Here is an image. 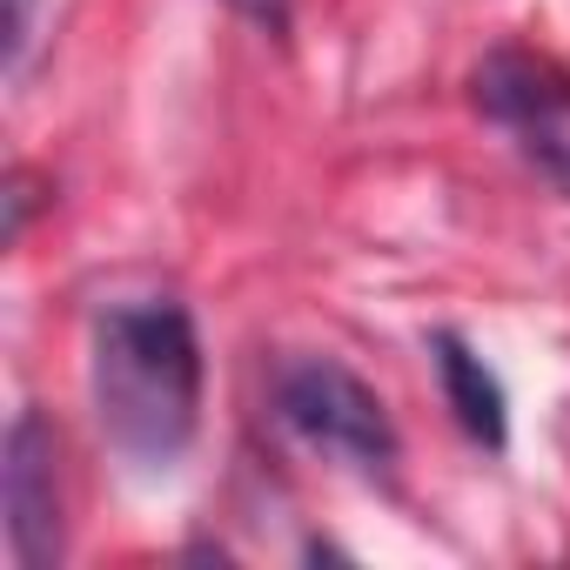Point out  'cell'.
<instances>
[{
	"instance_id": "cell-2",
	"label": "cell",
	"mask_w": 570,
	"mask_h": 570,
	"mask_svg": "<svg viewBox=\"0 0 570 570\" xmlns=\"http://www.w3.org/2000/svg\"><path fill=\"white\" fill-rule=\"evenodd\" d=\"M275 416L289 423L309 450L343 456L363 476H383V483L396 476L403 436H396L383 396L356 370H343L330 356H303V363H282L275 370Z\"/></svg>"
},
{
	"instance_id": "cell-6",
	"label": "cell",
	"mask_w": 570,
	"mask_h": 570,
	"mask_svg": "<svg viewBox=\"0 0 570 570\" xmlns=\"http://www.w3.org/2000/svg\"><path fill=\"white\" fill-rule=\"evenodd\" d=\"M523 155H530V161L570 195V135H557V128H530V135H523Z\"/></svg>"
},
{
	"instance_id": "cell-3",
	"label": "cell",
	"mask_w": 570,
	"mask_h": 570,
	"mask_svg": "<svg viewBox=\"0 0 570 570\" xmlns=\"http://www.w3.org/2000/svg\"><path fill=\"white\" fill-rule=\"evenodd\" d=\"M0 503H8V550L21 570L61 563V443L55 423L28 403L0 443Z\"/></svg>"
},
{
	"instance_id": "cell-9",
	"label": "cell",
	"mask_w": 570,
	"mask_h": 570,
	"mask_svg": "<svg viewBox=\"0 0 570 570\" xmlns=\"http://www.w3.org/2000/svg\"><path fill=\"white\" fill-rule=\"evenodd\" d=\"M28 215H35V181H28V168H14L8 175V242L28 235Z\"/></svg>"
},
{
	"instance_id": "cell-1",
	"label": "cell",
	"mask_w": 570,
	"mask_h": 570,
	"mask_svg": "<svg viewBox=\"0 0 570 570\" xmlns=\"http://www.w3.org/2000/svg\"><path fill=\"white\" fill-rule=\"evenodd\" d=\"M88 396L108 450L135 470H175L202 430V336L175 296L108 303L88 343Z\"/></svg>"
},
{
	"instance_id": "cell-7",
	"label": "cell",
	"mask_w": 570,
	"mask_h": 570,
	"mask_svg": "<svg viewBox=\"0 0 570 570\" xmlns=\"http://www.w3.org/2000/svg\"><path fill=\"white\" fill-rule=\"evenodd\" d=\"M228 14H242L255 35H268V41H289V28H296V0H228Z\"/></svg>"
},
{
	"instance_id": "cell-4",
	"label": "cell",
	"mask_w": 570,
	"mask_h": 570,
	"mask_svg": "<svg viewBox=\"0 0 570 570\" xmlns=\"http://www.w3.org/2000/svg\"><path fill=\"white\" fill-rule=\"evenodd\" d=\"M470 95H476V108H483L490 121H503V128H517V135L557 128V121L570 115V75H563L557 61L530 55V48H497V55H483L476 75H470Z\"/></svg>"
},
{
	"instance_id": "cell-8",
	"label": "cell",
	"mask_w": 570,
	"mask_h": 570,
	"mask_svg": "<svg viewBox=\"0 0 570 570\" xmlns=\"http://www.w3.org/2000/svg\"><path fill=\"white\" fill-rule=\"evenodd\" d=\"M28 41H35V0H8V75H21Z\"/></svg>"
},
{
	"instance_id": "cell-5",
	"label": "cell",
	"mask_w": 570,
	"mask_h": 570,
	"mask_svg": "<svg viewBox=\"0 0 570 570\" xmlns=\"http://www.w3.org/2000/svg\"><path fill=\"white\" fill-rule=\"evenodd\" d=\"M430 350H436L443 403L456 410L463 436H470V443H483V450H503V443H510V396H503L497 370H490V363L456 336V330H436V336H430Z\"/></svg>"
}]
</instances>
